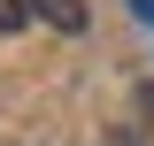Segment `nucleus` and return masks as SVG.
<instances>
[{
    "label": "nucleus",
    "instance_id": "nucleus-1",
    "mask_svg": "<svg viewBox=\"0 0 154 146\" xmlns=\"http://www.w3.org/2000/svg\"><path fill=\"white\" fill-rule=\"evenodd\" d=\"M23 8H31V23H46V31H62V38H85V23H93L85 0H23Z\"/></svg>",
    "mask_w": 154,
    "mask_h": 146
},
{
    "label": "nucleus",
    "instance_id": "nucleus-2",
    "mask_svg": "<svg viewBox=\"0 0 154 146\" xmlns=\"http://www.w3.org/2000/svg\"><path fill=\"white\" fill-rule=\"evenodd\" d=\"M23 23H31V8H23V0H0V38H8V31H23Z\"/></svg>",
    "mask_w": 154,
    "mask_h": 146
}]
</instances>
